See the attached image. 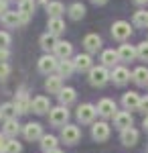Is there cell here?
I'll list each match as a JSON object with an SVG mask.
<instances>
[{"instance_id": "22", "label": "cell", "mask_w": 148, "mask_h": 153, "mask_svg": "<svg viewBox=\"0 0 148 153\" xmlns=\"http://www.w3.org/2000/svg\"><path fill=\"white\" fill-rule=\"evenodd\" d=\"M16 114H18V110H16L14 102H4L0 106V118L2 120H12V118H16Z\"/></svg>"}, {"instance_id": "4", "label": "cell", "mask_w": 148, "mask_h": 153, "mask_svg": "<svg viewBox=\"0 0 148 153\" xmlns=\"http://www.w3.org/2000/svg\"><path fill=\"white\" fill-rule=\"evenodd\" d=\"M130 35H132V27H130V23L118 21V23L112 25V37H114V39H118V41H126Z\"/></svg>"}, {"instance_id": "30", "label": "cell", "mask_w": 148, "mask_h": 153, "mask_svg": "<svg viewBox=\"0 0 148 153\" xmlns=\"http://www.w3.org/2000/svg\"><path fill=\"white\" fill-rule=\"evenodd\" d=\"M41 149L45 153L57 149V137H55V135H43V139H41Z\"/></svg>"}, {"instance_id": "28", "label": "cell", "mask_w": 148, "mask_h": 153, "mask_svg": "<svg viewBox=\"0 0 148 153\" xmlns=\"http://www.w3.org/2000/svg\"><path fill=\"white\" fill-rule=\"evenodd\" d=\"M57 71H59L61 78H67V76H71V74L75 71V65H73V61H69V59H59Z\"/></svg>"}, {"instance_id": "23", "label": "cell", "mask_w": 148, "mask_h": 153, "mask_svg": "<svg viewBox=\"0 0 148 153\" xmlns=\"http://www.w3.org/2000/svg\"><path fill=\"white\" fill-rule=\"evenodd\" d=\"M63 12H65V6H63V2H59V0H53V2L47 4V14H49V19H61Z\"/></svg>"}, {"instance_id": "41", "label": "cell", "mask_w": 148, "mask_h": 153, "mask_svg": "<svg viewBox=\"0 0 148 153\" xmlns=\"http://www.w3.org/2000/svg\"><path fill=\"white\" fill-rule=\"evenodd\" d=\"M4 12H8V0H0V16Z\"/></svg>"}, {"instance_id": "11", "label": "cell", "mask_w": 148, "mask_h": 153, "mask_svg": "<svg viewBox=\"0 0 148 153\" xmlns=\"http://www.w3.org/2000/svg\"><path fill=\"white\" fill-rule=\"evenodd\" d=\"M31 104H33V100L29 98V94L21 90L18 94H16V100H14V106H16V110H18V114H26L29 110H31Z\"/></svg>"}, {"instance_id": "16", "label": "cell", "mask_w": 148, "mask_h": 153, "mask_svg": "<svg viewBox=\"0 0 148 153\" xmlns=\"http://www.w3.org/2000/svg\"><path fill=\"white\" fill-rule=\"evenodd\" d=\"M140 96L136 94V92H126L124 96H122V104H124L126 110H136V108H140Z\"/></svg>"}, {"instance_id": "45", "label": "cell", "mask_w": 148, "mask_h": 153, "mask_svg": "<svg viewBox=\"0 0 148 153\" xmlns=\"http://www.w3.org/2000/svg\"><path fill=\"white\" fill-rule=\"evenodd\" d=\"M144 129L148 131V114H146V117H144Z\"/></svg>"}, {"instance_id": "46", "label": "cell", "mask_w": 148, "mask_h": 153, "mask_svg": "<svg viewBox=\"0 0 148 153\" xmlns=\"http://www.w3.org/2000/svg\"><path fill=\"white\" fill-rule=\"evenodd\" d=\"M134 2H136V4H146L148 0H134Z\"/></svg>"}, {"instance_id": "19", "label": "cell", "mask_w": 148, "mask_h": 153, "mask_svg": "<svg viewBox=\"0 0 148 153\" xmlns=\"http://www.w3.org/2000/svg\"><path fill=\"white\" fill-rule=\"evenodd\" d=\"M120 141L124 143L126 147H132V145H136L138 143V131L134 127H130V129H124L122 131V135H120Z\"/></svg>"}, {"instance_id": "20", "label": "cell", "mask_w": 148, "mask_h": 153, "mask_svg": "<svg viewBox=\"0 0 148 153\" xmlns=\"http://www.w3.org/2000/svg\"><path fill=\"white\" fill-rule=\"evenodd\" d=\"M132 76H130V71L126 70V68H114V71H112V80H114V84H118V86H124L128 80H130Z\"/></svg>"}, {"instance_id": "49", "label": "cell", "mask_w": 148, "mask_h": 153, "mask_svg": "<svg viewBox=\"0 0 148 153\" xmlns=\"http://www.w3.org/2000/svg\"><path fill=\"white\" fill-rule=\"evenodd\" d=\"M8 2H10V0H8Z\"/></svg>"}, {"instance_id": "29", "label": "cell", "mask_w": 148, "mask_h": 153, "mask_svg": "<svg viewBox=\"0 0 148 153\" xmlns=\"http://www.w3.org/2000/svg\"><path fill=\"white\" fill-rule=\"evenodd\" d=\"M132 80L138 86H146L148 84V68H136V70L132 71Z\"/></svg>"}, {"instance_id": "17", "label": "cell", "mask_w": 148, "mask_h": 153, "mask_svg": "<svg viewBox=\"0 0 148 153\" xmlns=\"http://www.w3.org/2000/svg\"><path fill=\"white\" fill-rule=\"evenodd\" d=\"M55 55L59 59H69L71 57V53H73V45L69 43V41H57V45H55Z\"/></svg>"}, {"instance_id": "32", "label": "cell", "mask_w": 148, "mask_h": 153, "mask_svg": "<svg viewBox=\"0 0 148 153\" xmlns=\"http://www.w3.org/2000/svg\"><path fill=\"white\" fill-rule=\"evenodd\" d=\"M57 45V39L55 35H51V33H45V35L41 37V47L45 49V51H51V49H55Z\"/></svg>"}, {"instance_id": "18", "label": "cell", "mask_w": 148, "mask_h": 153, "mask_svg": "<svg viewBox=\"0 0 148 153\" xmlns=\"http://www.w3.org/2000/svg\"><path fill=\"white\" fill-rule=\"evenodd\" d=\"M118 57L122 59V61H132L134 57H138V51H136L134 45L124 43V45H120V49H118Z\"/></svg>"}, {"instance_id": "48", "label": "cell", "mask_w": 148, "mask_h": 153, "mask_svg": "<svg viewBox=\"0 0 148 153\" xmlns=\"http://www.w3.org/2000/svg\"><path fill=\"white\" fill-rule=\"evenodd\" d=\"M144 27H148V12H146V25H144Z\"/></svg>"}, {"instance_id": "38", "label": "cell", "mask_w": 148, "mask_h": 153, "mask_svg": "<svg viewBox=\"0 0 148 153\" xmlns=\"http://www.w3.org/2000/svg\"><path fill=\"white\" fill-rule=\"evenodd\" d=\"M10 74V65L8 63H0V80H6Z\"/></svg>"}, {"instance_id": "1", "label": "cell", "mask_w": 148, "mask_h": 153, "mask_svg": "<svg viewBox=\"0 0 148 153\" xmlns=\"http://www.w3.org/2000/svg\"><path fill=\"white\" fill-rule=\"evenodd\" d=\"M112 80V74L108 71V68L103 65H97V68H91L89 70V84L95 86V88H102Z\"/></svg>"}, {"instance_id": "27", "label": "cell", "mask_w": 148, "mask_h": 153, "mask_svg": "<svg viewBox=\"0 0 148 153\" xmlns=\"http://www.w3.org/2000/svg\"><path fill=\"white\" fill-rule=\"evenodd\" d=\"M47 29H49V33L51 35H61L63 31H65V23H63V19H49V23H47Z\"/></svg>"}, {"instance_id": "47", "label": "cell", "mask_w": 148, "mask_h": 153, "mask_svg": "<svg viewBox=\"0 0 148 153\" xmlns=\"http://www.w3.org/2000/svg\"><path fill=\"white\" fill-rule=\"evenodd\" d=\"M49 153H63L61 149H53V151H49Z\"/></svg>"}, {"instance_id": "5", "label": "cell", "mask_w": 148, "mask_h": 153, "mask_svg": "<svg viewBox=\"0 0 148 153\" xmlns=\"http://www.w3.org/2000/svg\"><path fill=\"white\" fill-rule=\"evenodd\" d=\"M95 114H97V106L87 104V102L77 108V120H79V123H93Z\"/></svg>"}, {"instance_id": "43", "label": "cell", "mask_w": 148, "mask_h": 153, "mask_svg": "<svg viewBox=\"0 0 148 153\" xmlns=\"http://www.w3.org/2000/svg\"><path fill=\"white\" fill-rule=\"evenodd\" d=\"M29 19H31L29 14H23V12H21V25H26V23H29Z\"/></svg>"}, {"instance_id": "3", "label": "cell", "mask_w": 148, "mask_h": 153, "mask_svg": "<svg viewBox=\"0 0 148 153\" xmlns=\"http://www.w3.org/2000/svg\"><path fill=\"white\" fill-rule=\"evenodd\" d=\"M57 65H59V57L57 55H43V57L39 59V71L41 74H47V76H51L53 71L57 70Z\"/></svg>"}, {"instance_id": "13", "label": "cell", "mask_w": 148, "mask_h": 153, "mask_svg": "<svg viewBox=\"0 0 148 153\" xmlns=\"http://www.w3.org/2000/svg\"><path fill=\"white\" fill-rule=\"evenodd\" d=\"M132 123H134V118H132V114H130V112H126V110H120V112L114 117V125L120 131L130 129V127H132Z\"/></svg>"}, {"instance_id": "21", "label": "cell", "mask_w": 148, "mask_h": 153, "mask_svg": "<svg viewBox=\"0 0 148 153\" xmlns=\"http://www.w3.org/2000/svg\"><path fill=\"white\" fill-rule=\"evenodd\" d=\"M118 51L114 49H103L102 51V65L103 68H114L116 63H118Z\"/></svg>"}, {"instance_id": "33", "label": "cell", "mask_w": 148, "mask_h": 153, "mask_svg": "<svg viewBox=\"0 0 148 153\" xmlns=\"http://www.w3.org/2000/svg\"><path fill=\"white\" fill-rule=\"evenodd\" d=\"M34 0H18V12H23V14H33L34 12Z\"/></svg>"}, {"instance_id": "8", "label": "cell", "mask_w": 148, "mask_h": 153, "mask_svg": "<svg viewBox=\"0 0 148 153\" xmlns=\"http://www.w3.org/2000/svg\"><path fill=\"white\" fill-rule=\"evenodd\" d=\"M97 114H102L103 118H110V117H116V102L112 98H103L97 102Z\"/></svg>"}, {"instance_id": "31", "label": "cell", "mask_w": 148, "mask_h": 153, "mask_svg": "<svg viewBox=\"0 0 148 153\" xmlns=\"http://www.w3.org/2000/svg\"><path fill=\"white\" fill-rule=\"evenodd\" d=\"M69 16H71L73 21H81V19L85 16V6H83L81 2L71 4V6H69Z\"/></svg>"}, {"instance_id": "35", "label": "cell", "mask_w": 148, "mask_h": 153, "mask_svg": "<svg viewBox=\"0 0 148 153\" xmlns=\"http://www.w3.org/2000/svg\"><path fill=\"white\" fill-rule=\"evenodd\" d=\"M136 51H138V57L142 59V61H148V43L146 41L140 43V45H136Z\"/></svg>"}, {"instance_id": "14", "label": "cell", "mask_w": 148, "mask_h": 153, "mask_svg": "<svg viewBox=\"0 0 148 153\" xmlns=\"http://www.w3.org/2000/svg\"><path fill=\"white\" fill-rule=\"evenodd\" d=\"M31 110L37 112V114H45L47 110H51V102H49V98H47V96H37V98H33Z\"/></svg>"}, {"instance_id": "37", "label": "cell", "mask_w": 148, "mask_h": 153, "mask_svg": "<svg viewBox=\"0 0 148 153\" xmlns=\"http://www.w3.org/2000/svg\"><path fill=\"white\" fill-rule=\"evenodd\" d=\"M8 45H10V35L6 31H0V47L8 49Z\"/></svg>"}, {"instance_id": "26", "label": "cell", "mask_w": 148, "mask_h": 153, "mask_svg": "<svg viewBox=\"0 0 148 153\" xmlns=\"http://www.w3.org/2000/svg\"><path fill=\"white\" fill-rule=\"evenodd\" d=\"M18 131H21V125H18V120H16V118H12V120H4L2 133H4L6 137H16V135H18Z\"/></svg>"}, {"instance_id": "39", "label": "cell", "mask_w": 148, "mask_h": 153, "mask_svg": "<svg viewBox=\"0 0 148 153\" xmlns=\"http://www.w3.org/2000/svg\"><path fill=\"white\" fill-rule=\"evenodd\" d=\"M8 59H10V51H8V49H2V47H0V63H6Z\"/></svg>"}, {"instance_id": "40", "label": "cell", "mask_w": 148, "mask_h": 153, "mask_svg": "<svg viewBox=\"0 0 148 153\" xmlns=\"http://www.w3.org/2000/svg\"><path fill=\"white\" fill-rule=\"evenodd\" d=\"M138 110H142L144 114H148V96H146V98H142V100H140V108H138Z\"/></svg>"}, {"instance_id": "9", "label": "cell", "mask_w": 148, "mask_h": 153, "mask_svg": "<svg viewBox=\"0 0 148 153\" xmlns=\"http://www.w3.org/2000/svg\"><path fill=\"white\" fill-rule=\"evenodd\" d=\"M91 137L95 139V141H106L108 137H110V125L108 123H93V127H91Z\"/></svg>"}, {"instance_id": "15", "label": "cell", "mask_w": 148, "mask_h": 153, "mask_svg": "<svg viewBox=\"0 0 148 153\" xmlns=\"http://www.w3.org/2000/svg\"><path fill=\"white\" fill-rule=\"evenodd\" d=\"M73 65H75L77 71H89L91 68H93V65H91V55L89 53H79V55H75Z\"/></svg>"}, {"instance_id": "7", "label": "cell", "mask_w": 148, "mask_h": 153, "mask_svg": "<svg viewBox=\"0 0 148 153\" xmlns=\"http://www.w3.org/2000/svg\"><path fill=\"white\" fill-rule=\"evenodd\" d=\"M79 137H81V133L75 125H65L61 129V139L67 143V145H75V143L79 141Z\"/></svg>"}, {"instance_id": "25", "label": "cell", "mask_w": 148, "mask_h": 153, "mask_svg": "<svg viewBox=\"0 0 148 153\" xmlns=\"http://www.w3.org/2000/svg\"><path fill=\"white\" fill-rule=\"evenodd\" d=\"M75 98H77V94H75V90L73 88H63L61 92H59V102H61V106H69L75 102Z\"/></svg>"}, {"instance_id": "6", "label": "cell", "mask_w": 148, "mask_h": 153, "mask_svg": "<svg viewBox=\"0 0 148 153\" xmlns=\"http://www.w3.org/2000/svg\"><path fill=\"white\" fill-rule=\"evenodd\" d=\"M23 135L26 141H37V139H43V127L39 123H26L23 127Z\"/></svg>"}, {"instance_id": "10", "label": "cell", "mask_w": 148, "mask_h": 153, "mask_svg": "<svg viewBox=\"0 0 148 153\" xmlns=\"http://www.w3.org/2000/svg\"><path fill=\"white\" fill-rule=\"evenodd\" d=\"M45 88H47V92L49 94H57L59 96V92L63 90V78L61 76H55V74H51L49 78L45 80Z\"/></svg>"}, {"instance_id": "42", "label": "cell", "mask_w": 148, "mask_h": 153, "mask_svg": "<svg viewBox=\"0 0 148 153\" xmlns=\"http://www.w3.org/2000/svg\"><path fill=\"white\" fill-rule=\"evenodd\" d=\"M4 147H6V135L0 133V153H4Z\"/></svg>"}, {"instance_id": "44", "label": "cell", "mask_w": 148, "mask_h": 153, "mask_svg": "<svg viewBox=\"0 0 148 153\" xmlns=\"http://www.w3.org/2000/svg\"><path fill=\"white\" fill-rule=\"evenodd\" d=\"M91 2H93V4H106L108 0H91Z\"/></svg>"}, {"instance_id": "36", "label": "cell", "mask_w": 148, "mask_h": 153, "mask_svg": "<svg viewBox=\"0 0 148 153\" xmlns=\"http://www.w3.org/2000/svg\"><path fill=\"white\" fill-rule=\"evenodd\" d=\"M134 25H138V27H144V25H146V10H136L134 12Z\"/></svg>"}, {"instance_id": "24", "label": "cell", "mask_w": 148, "mask_h": 153, "mask_svg": "<svg viewBox=\"0 0 148 153\" xmlns=\"http://www.w3.org/2000/svg\"><path fill=\"white\" fill-rule=\"evenodd\" d=\"M0 21L6 25V27H18V25H21V12L8 10V12H4V14L0 16Z\"/></svg>"}, {"instance_id": "2", "label": "cell", "mask_w": 148, "mask_h": 153, "mask_svg": "<svg viewBox=\"0 0 148 153\" xmlns=\"http://www.w3.org/2000/svg\"><path fill=\"white\" fill-rule=\"evenodd\" d=\"M67 120H69V110H67V106H55V108H51L49 110V123L53 125V127H65L67 125Z\"/></svg>"}, {"instance_id": "12", "label": "cell", "mask_w": 148, "mask_h": 153, "mask_svg": "<svg viewBox=\"0 0 148 153\" xmlns=\"http://www.w3.org/2000/svg\"><path fill=\"white\" fill-rule=\"evenodd\" d=\"M83 47L87 49V53H95V51H100V47H102V37L95 35V33L85 35V39H83Z\"/></svg>"}, {"instance_id": "34", "label": "cell", "mask_w": 148, "mask_h": 153, "mask_svg": "<svg viewBox=\"0 0 148 153\" xmlns=\"http://www.w3.org/2000/svg\"><path fill=\"white\" fill-rule=\"evenodd\" d=\"M21 151H23V145L16 141V139H8V141H6L4 153H21Z\"/></svg>"}]
</instances>
